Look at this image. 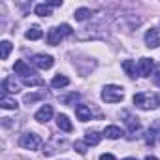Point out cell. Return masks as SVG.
I'll use <instances>...</instances> for the list:
<instances>
[{"mask_svg": "<svg viewBox=\"0 0 160 160\" xmlns=\"http://www.w3.org/2000/svg\"><path fill=\"white\" fill-rule=\"evenodd\" d=\"M104 136H106L108 139H119V138L122 136V130H121V126L109 124V126H106V128H104Z\"/></svg>", "mask_w": 160, "mask_h": 160, "instance_id": "11", "label": "cell"}, {"mask_svg": "<svg viewBox=\"0 0 160 160\" xmlns=\"http://www.w3.org/2000/svg\"><path fill=\"white\" fill-rule=\"evenodd\" d=\"M72 34V27L70 25H58V27H53L49 32H47V43L49 45H58L60 43V40L62 38H66V36H70Z\"/></svg>", "mask_w": 160, "mask_h": 160, "instance_id": "3", "label": "cell"}, {"mask_svg": "<svg viewBox=\"0 0 160 160\" xmlns=\"http://www.w3.org/2000/svg\"><path fill=\"white\" fill-rule=\"evenodd\" d=\"M145 160H158V158H156V156H147Z\"/></svg>", "mask_w": 160, "mask_h": 160, "instance_id": "30", "label": "cell"}, {"mask_svg": "<svg viewBox=\"0 0 160 160\" xmlns=\"http://www.w3.org/2000/svg\"><path fill=\"white\" fill-rule=\"evenodd\" d=\"M100 160H115V156L109 152H104V154H100Z\"/></svg>", "mask_w": 160, "mask_h": 160, "instance_id": "28", "label": "cell"}, {"mask_svg": "<svg viewBox=\"0 0 160 160\" xmlns=\"http://www.w3.org/2000/svg\"><path fill=\"white\" fill-rule=\"evenodd\" d=\"M75 117L81 122H87V121H91V109L83 104H79V106H75Z\"/></svg>", "mask_w": 160, "mask_h": 160, "instance_id": "10", "label": "cell"}, {"mask_svg": "<svg viewBox=\"0 0 160 160\" xmlns=\"http://www.w3.org/2000/svg\"><path fill=\"white\" fill-rule=\"evenodd\" d=\"M152 81H154V85L160 87V68H156V72H154V75H152Z\"/></svg>", "mask_w": 160, "mask_h": 160, "instance_id": "27", "label": "cell"}, {"mask_svg": "<svg viewBox=\"0 0 160 160\" xmlns=\"http://www.w3.org/2000/svg\"><path fill=\"white\" fill-rule=\"evenodd\" d=\"M51 8H57V6H62V0H51V2H47Z\"/></svg>", "mask_w": 160, "mask_h": 160, "instance_id": "29", "label": "cell"}, {"mask_svg": "<svg viewBox=\"0 0 160 160\" xmlns=\"http://www.w3.org/2000/svg\"><path fill=\"white\" fill-rule=\"evenodd\" d=\"M23 83L27 85V87H36V85H43V81L40 77H27V79H23Z\"/></svg>", "mask_w": 160, "mask_h": 160, "instance_id": "23", "label": "cell"}, {"mask_svg": "<svg viewBox=\"0 0 160 160\" xmlns=\"http://www.w3.org/2000/svg\"><path fill=\"white\" fill-rule=\"evenodd\" d=\"M10 92H17V83L13 81L12 77H6L4 81H2V96L10 94Z\"/></svg>", "mask_w": 160, "mask_h": 160, "instance_id": "14", "label": "cell"}, {"mask_svg": "<svg viewBox=\"0 0 160 160\" xmlns=\"http://www.w3.org/2000/svg\"><path fill=\"white\" fill-rule=\"evenodd\" d=\"M34 13L36 15H40V17H49L51 15V6L45 2V4H38L36 8H34Z\"/></svg>", "mask_w": 160, "mask_h": 160, "instance_id": "18", "label": "cell"}, {"mask_svg": "<svg viewBox=\"0 0 160 160\" xmlns=\"http://www.w3.org/2000/svg\"><path fill=\"white\" fill-rule=\"evenodd\" d=\"M126 117H128V113H124ZM126 124H128V128H130V132H136L138 128H139V121H138V117L134 119V117H128V121H126Z\"/></svg>", "mask_w": 160, "mask_h": 160, "instance_id": "22", "label": "cell"}, {"mask_svg": "<svg viewBox=\"0 0 160 160\" xmlns=\"http://www.w3.org/2000/svg\"><path fill=\"white\" fill-rule=\"evenodd\" d=\"M122 160H138V158H122Z\"/></svg>", "mask_w": 160, "mask_h": 160, "instance_id": "31", "label": "cell"}, {"mask_svg": "<svg viewBox=\"0 0 160 160\" xmlns=\"http://www.w3.org/2000/svg\"><path fill=\"white\" fill-rule=\"evenodd\" d=\"M10 53H12V43H10L8 40H4L2 43H0V57L6 60V58L10 57Z\"/></svg>", "mask_w": 160, "mask_h": 160, "instance_id": "21", "label": "cell"}, {"mask_svg": "<svg viewBox=\"0 0 160 160\" xmlns=\"http://www.w3.org/2000/svg\"><path fill=\"white\" fill-rule=\"evenodd\" d=\"M13 70H15V73H17V75H23L25 79H27L28 75H30V77H32V75H36V73L32 72V68H30L25 60H17V62L13 64Z\"/></svg>", "mask_w": 160, "mask_h": 160, "instance_id": "8", "label": "cell"}, {"mask_svg": "<svg viewBox=\"0 0 160 160\" xmlns=\"http://www.w3.org/2000/svg\"><path fill=\"white\" fill-rule=\"evenodd\" d=\"M77 98H79V94H77V92H73V94H70L68 98H64V104H72V102H75Z\"/></svg>", "mask_w": 160, "mask_h": 160, "instance_id": "26", "label": "cell"}, {"mask_svg": "<svg viewBox=\"0 0 160 160\" xmlns=\"http://www.w3.org/2000/svg\"><path fill=\"white\" fill-rule=\"evenodd\" d=\"M122 70L128 73V77H136V73H138V66L132 60H122Z\"/></svg>", "mask_w": 160, "mask_h": 160, "instance_id": "19", "label": "cell"}, {"mask_svg": "<svg viewBox=\"0 0 160 160\" xmlns=\"http://www.w3.org/2000/svg\"><path fill=\"white\" fill-rule=\"evenodd\" d=\"M68 83H70V79H68L66 75H60V73H58V75H55V77H53L51 87H53V89H62V87H66Z\"/></svg>", "mask_w": 160, "mask_h": 160, "instance_id": "16", "label": "cell"}, {"mask_svg": "<svg viewBox=\"0 0 160 160\" xmlns=\"http://www.w3.org/2000/svg\"><path fill=\"white\" fill-rule=\"evenodd\" d=\"M32 64H34L36 68H40V70H49V68L55 64V60H53L51 55L40 53V55H34V57H32Z\"/></svg>", "mask_w": 160, "mask_h": 160, "instance_id": "5", "label": "cell"}, {"mask_svg": "<svg viewBox=\"0 0 160 160\" xmlns=\"http://www.w3.org/2000/svg\"><path fill=\"white\" fill-rule=\"evenodd\" d=\"M57 124H58V128L64 130V132H72V130H73V126H72L68 115H64V113H60V115L57 117Z\"/></svg>", "mask_w": 160, "mask_h": 160, "instance_id": "12", "label": "cell"}, {"mask_svg": "<svg viewBox=\"0 0 160 160\" xmlns=\"http://www.w3.org/2000/svg\"><path fill=\"white\" fill-rule=\"evenodd\" d=\"M19 145L23 147V149H28V151H36L40 145H42V138L38 136V134H25V136H21V139H19Z\"/></svg>", "mask_w": 160, "mask_h": 160, "instance_id": "4", "label": "cell"}, {"mask_svg": "<svg viewBox=\"0 0 160 160\" xmlns=\"http://www.w3.org/2000/svg\"><path fill=\"white\" fill-rule=\"evenodd\" d=\"M87 147H89V145H87L85 141H75V143H73V149H75L79 154H85V152H87Z\"/></svg>", "mask_w": 160, "mask_h": 160, "instance_id": "24", "label": "cell"}, {"mask_svg": "<svg viewBox=\"0 0 160 160\" xmlns=\"http://www.w3.org/2000/svg\"><path fill=\"white\" fill-rule=\"evenodd\" d=\"M134 106H138L139 109H156L160 106V98L156 94H151V92H138L134 94Z\"/></svg>", "mask_w": 160, "mask_h": 160, "instance_id": "1", "label": "cell"}, {"mask_svg": "<svg viewBox=\"0 0 160 160\" xmlns=\"http://www.w3.org/2000/svg\"><path fill=\"white\" fill-rule=\"evenodd\" d=\"M145 43H147V47H149V49L158 47V45H160V32H158V30H154V28L147 30V32H145Z\"/></svg>", "mask_w": 160, "mask_h": 160, "instance_id": "7", "label": "cell"}, {"mask_svg": "<svg viewBox=\"0 0 160 160\" xmlns=\"http://www.w3.org/2000/svg\"><path fill=\"white\" fill-rule=\"evenodd\" d=\"M17 106H19L17 100L8 96V94H4L2 98H0V108H4V109H17Z\"/></svg>", "mask_w": 160, "mask_h": 160, "instance_id": "15", "label": "cell"}, {"mask_svg": "<svg viewBox=\"0 0 160 160\" xmlns=\"http://www.w3.org/2000/svg\"><path fill=\"white\" fill-rule=\"evenodd\" d=\"M40 98H42L40 94H27V96L23 98V102H25V104H34V102H38Z\"/></svg>", "mask_w": 160, "mask_h": 160, "instance_id": "25", "label": "cell"}, {"mask_svg": "<svg viewBox=\"0 0 160 160\" xmlns=\"http://www.w3.org/2000/svg\"><path fill=\"white\" fill-rule=\"evenodd\" d=\"M73 17H75V21H85V19L91 17V10L89 8H79V10L73 12Z\"/></svg>", "mask_w": 160, "mask_h": 160, "instance_id": "20", "label": "cell"}, {"mask_svg": "<svg viewBox=\"0 0 160 160\" xmlns=\"http://www.w3.org/2000/svg\"><path fill=\"white\" fill-rule=\"evenodd\" d=\"M42 36H43V32H42L40 27H30V28L25 32V38H27V40H40Z\"/></svg>", "mask_w": 160, "mask_h": 160, "instance_id": "17", "label": "cell"}, {"mask_svg": "<svg viewBox=\"0 0 160 160\" xmlns=\"http://www.w3.org/2000/svg\"><path fill=\"white\" fill-rule=\"evenodd\" d=\"M152 68H154L152 58L143 57V58H139V62H138V75H141V77H149L151 72H152Z\"/></svg>", "mask_w": 160, "mask_h": 160, "instance_id": "6", "label": "cell"}, {"mask_svg": "<svg viewBox=\"0 0 160 160\" xmlns=\"http://www.w3.org/2000/svg\"><path fill=\"white\" fill-rule=\"evenodd\" d=\"M124 98V89L119 85H106L102 91V100L108 104H119Z\"/></svg>", "mask_w": 160, "mask_h": 160, "instance_id": "2", "label": "cell"}, {"mask_svg": "<svg viewBox=\"0 0 160 160\" xmlns=\"http://www.w3.org/2000/svg\"><path fill=\"white\" fill-rule=\"evenodd\" d=\"M51 117H53V108H51V106H42V108L36 111V115H34V119H36L38 122H47Z\"/></svg>", "mask_w": 160, "mask_h": 160, "instance_id": "9", "label": "cell"}, {"mask_svg": "<svg viewBox=\"0 0 160 160\" xmlns=\"http://www.w3.org/2000/svg\"><path fill=\"white\" fill-rule=\"evenodd\" d=\"M100 141H102V136H100L96 130H89V132L85 134V143H87V145L94 147V145H98Z\"/></svg>", "mask_w": 160, "mask_h": 160, "instance_id": "13", "label": "cell"}]
</instances>
